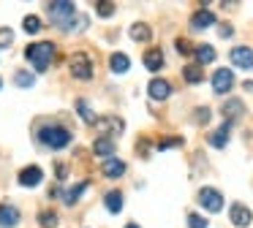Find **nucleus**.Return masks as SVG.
Wrapping results in <instances>:
<instances>
[{
  "label": "nucleus",
  "instance_id": "f257e3e1",
  "mask_svg": "<svg viewBox=\"0 0 253 228\" xmlns=\"http://www.w3.org/2000/svg\"><path fill=\"white\" fill-rule=\"evenodd\" d=\"M25 57L33 63V68L39 71V74H44L46 68H49L52 57H55V43L52 41H41V43H30L28 49H25Z\"/></svg>",
  "mask_w": 253,
  "mask_h": 228
},
{
  "label": "nucleus",
  "instance_id": "f03ea898",
  "mask_svg": "<svg viewBox=\"0 0 253 228\" xmlns=\"http://www.w3.org/2000/svg\"><path fill=\"white\" fill-rule=\"evenodd\" d=\"M39 141L49 150H63V147L71 144V130L63 128V125H44L39 130Z\"/></svg>",
  "mask_w": 253,
  "mask_h": 228
},
{
  "label": "nucleus",
  "instance_id": "7ed1b4c3",
  "mask_svg": "<svg viewBox=\"0 0 253 228\" xmlns=\"http://www.w3.org/2000/svg\"><path fill=\"white\" fill-rule=\"evenodd\" d=\"M46 14H49V22L55 27L68 30L71 19L77 16V5H74V3H49V5H46Z\"/></svg>",
  "mask_w": 253,
  "mask_h": 228
},
{
  "label": "nucleus",
  "instance_id": "20e7f679",
  "mask_svg": "<svg viewBox=\"0 0 253 228\" xmlns=\"http://www.w3.org/2000/svg\"><path fill=\"white\" fill-rule=\"evenodd\" d=\"M68 68H71L74 79H79V81H90V79H93V60H90L84 52H74Z\"/></svg>",
  "mask_w": 253,
  "mask_h": 228
},
{
  "label": "nucleus",
  "instance_id": "39448f33",
  "mask_svg": "<svg viewBox=\"0 0 253 228\" xmlns=\"http://www.w3.org/2000/svg\"><path fill=\"white\" fill-rule=\"evenodd\" d=\"M199 204H202L207 212H220L223 209V195H220V190H215V188H202L199 190Z\"/></svg>",
  "mask_w": 253,
  "mask_h": 228
},
{
  "label": "nucleus",
  "instance_id": "423d86ee",
  "mask_svg": "<svg viewBox=\"0 0 253 228\" xmlns=\"http://www.w3.org/2000/svg\"><path fill=\"white\" fill-rule=\"evenodd\" d=\"M234 87V74H231L229 68H218L212 74V90L215 95H226V92Z\"/></svg>",
  "mask_w": 253,
  "mask_h": 228
},
{
  "label": "nucleus",
  "instance_id": "0eeeda50",
  "mask_svg": "<svg viewBox=\"0 0 253 228\" xmlns=\"http://www.w3.org/2000/svg\"><path fill=\"white\" fill-rule=\"evenodd\" d=\"M19 185L22 188H36V185H41L44 182V171H41V166H28V168H22L19 171Z\"/></svg>",
  "mask_w": 253,
  "mask_h": 228
},
{
  "label": "nucleus",
  "instance_id": "6e6552de",
  "mask_svg": "<svg viewBox=\"0 0 253 228\" xmlns=\"http://www.w3.org/2000/svg\"><path fill=\"white\" fill-rule=\"evenodd\" d=\"M147 92H150L153 101H166V98L171 95V84L166 79H153V81H150V87H147Z\"/></svg>",
  "mask_w": 253,
  "mask_h": 228
},
{
  "label": "nucleus",
  "instance_id": "1a4fd4ad",
  "mask_svg": "<svg viewBox=\"0 0 253 228\" xmlns=\"http://www.w3.org/2000/svg\"><path fill=\"white\" fill-rule=\"evenodd\" d=\"M229 217H231V223H234L237 228H248V226H251V220H253L251 209H248V206H242V204H234V206H231Z\"/></svg>",
  "mask_w": 253,
  "mask_h": 228
},
{
  "label": "nucleus",
  "instance_id": "9d476101",
  "mask_svg": "<svg viewBox=\"0 0 253 228\" xmlns=\"http://www.w3.org/2000/svg\"><path fill=\"white\" fill-rule=\"evenodd\" d=\"M19 209L17 206H11V204H0V226L3 228H14V226H19Z\"/></svg>",
  "mask_w": 253,
  "mask_h": 228
},
{
  "label": "nucleus",
  "instance_id": "9b49d317",
  "mask_svg": "<svg viewBox=\"0 0 253 228\" xmlns=\"http://www.w3.org/2000/svg\"><path fill=\"white\" fill-rule=\"evenodd\" d=\"M101 171H104L106 177L117 179V177H123V174H126V160H120V157H106L104 166H101Z\"/></svg>",
  "mask_w": 253,
  "mask_h": 228
},
{
  "label": "nucleus",
  "instance_id": "f8f14e48",
  "mask_svg": "<svg viewBox=\"0 0 253 228\" xmlns=\"http://www.w3.org/2000/svg\"><path fill=\"white\" fill-rule=\"evenodd\" d=\"M231 63H234L237 68H251V65H253V52L248 46L231 49Z\"/></svg>",
  "mask_w": 253,
  "mask_h": 228
},
{
  "label": "nucleus",
  "instance_id": "ddd939ff",
  "mask_svg": "<svg viewBox=\"0 0 253 228\" xmlns=\"http://www.w3.org/2000/svg\"><path fill=\"white\" fill-rule=\"evenodd\" d=\"M109 68H112V74H117V76L128 74V71H131V60H128V54L115 52V54L109 57Z\"/></svg>",
  "mask_w": 253,
  "mask_h": 228
},
{
  "label": "nucleus",
  "instance_id": "4468645a",
  "mask_svg": "<svg viewBox=\"0 0 253 228\" xmlns=\"http://www.w3.org/2000/svg\"><path fill=\"white\" fill-rule=\"evenodd\" d=\"M95 125H98L101 130H106V139H112V136H120V133H123V119H120V117L95 119Z\"/></svg>",
  "mask_w": 253,
  "mask_h": 228
},
{
  "label": "nucleus",
  "instance_id": "2eb2a0df",
  "mask_svg": "<svg viewBox=\"0 0 253 228\" xmlns=\"http://www.w3.org/2000/svg\"><path fill=\"white\" fill-rule=\"evenodd\" d=\"M210 25H215V14H212V11H207V8L196 11V14L191 16V27H193V30H204V27H210Z\"/></svg>",
  "mask_w": 253,
  "mask_h": 228
},
{
  "label": "nucleus",
  "instance_id": "dca6fc26",
  "mask_svg": "<svg viewBox=\"0 0 253 228\" xmlns=\"http://www.w3.org/2000/svg\"><path fill=\"white\" fill-rule=\"evenodd\" d=\"M229 130H231V122H223L218 130H212V133H210V147H215V150L226 147V141H229Z\"/></svg>",
  "mask_w": 253,
  "mask_h": 228
},
{
  "label": "nucleus",
  "instance_id": "f3484780",
  "mask_svg": "<svg viewBox=\"0 0 253 228\" xmlns=\"http://www.w3.org/2000/svg\"><path fill=\"white\" fill-rule=\"evenodd\" d=\"M245 112V106H242V101H237V98H231V101H226L223 103V117H226V122H234L240 114Z\"/></svg>",
  "mask_w": 253,
  "mask_h": 228
},
{
  "label": "nucleus",
  "instance_id": "a211bd4d",
  "mask_svg": "<svg viewBox=\"0 0 253 228\" xmlns=\"http://www.w3.org/2000/svg\"><path fill=\"white\" fill-rule=\"evenodd\" d=\"M144 68L147 71H161L164 68V54H161V49H150V52H144Z\"/></svg>",
  "mask_w": 253,
  "mask_h": 228
},
{
  "label": "nucleus",
  "instance_id": "6ab92c4d",
  "mask_svg": "<svg viewBox=\"0 0 253 228\" xmlns=\"http://www.w3.org/2000/svg\"><path fill=\"white\" fill-rule=\"evenodd\" d=\"M93 152H95V155H101V157H112V152H115V141L106 139V136H101V139H95Z\"/></svg>",
  "mask_w": 253,
  "mask_h": 228
},
{
  "label": "nucleus",
  "instance_id": "aec40b11",
  "mask_svg": "<svg viewBox=\"0 0 253 228\" xmlns=\"http://www.w3.org/2000/svg\"><path fill=\"white\" fill-rule=\"evenodd\" d=\"M104 204H106V209H109L112 215H117V212L123 209V193L120 190H109L106 198H104Z\"/></svg>",
  "mask_w": 253,
  "mask_h": 228
},
{
  "label": "nucleus",
  "instance_id": "412c9836",
  "mask_svg": "<svg viewBox=\"0 0 253 228\" xmlns=\"http://www.w3.org/2000/svg\"><path fill=\"white\" fill-rule=\"evenodd\" d=\"M131 38L133 41H150L153 38V30H150V25H144V22H136V25H131Z\"/></svg>",
  "mask_w": 253,
  "mask_h": 228
},
{
  "label": "nucleus",
  "instance_id": "4be33fe9",
  "mask_svg": "<svg viewBox=\"0 0 253 228\" xmlns=\"http://www.w3.org/2000/svg\"><path fill=\"white\" fill-rule=\"evenodd\" d=\"M87 188H90V182L84 179V182H79V185H77V188L66 190V193H63V204H68V206H71V204H77V198H79V195H82Z\"/></svg>",
  "mask_w": 253,
  "mask_h": 228
},
{
  "label": "nucleus",
  "instance_id": "5701e85b",
  "mask_svg": "<svg viewBox=\"0 0 253 228\" xmlns=\"http://www.w3.org/2000/svg\"><path fill=\"white\" fill-rule=\"evenodd\" d=\"M182 76H185V81H188V84H199V81L204 79L202 65H185V68H182Z\"/></svg>",
  "mask_w": 253,
  "mask_h": 228
},
{
  "label": "nucleus",
  "instance_id": "b1692460",
  "mask_svg": "<svg viewBox=\"0 0 253 228\" xmlns=\"http://www.w3.org/2000/svg\"><path fill=\"white\" fill-rule=\"evenodd\" d=\"M77 112H79V117L84 119V122L87 125H95V114H93V106H90L87 101H82V98H79L77 101Z\"/></svg>",
  "mask_w": 253,
  "mask_h": 228
},
{
  "label": "nucleus",
  "instance_id": "393cba45",
  "mask_svg": "<svg viewBox=\"0 0 253 228\" xmlns=\"http://www.w3.org/2000/svg\"><path fill=\"white\" fill-rule=\"evenodd\" d=\"M196 60H199V65L212 63V60H215V49L210 46V43H202V46L196 49Z\"/></svg>",
  "mask_w": 253,
  "mask_h": 228
},
{
  "label": "nucleus",
  "instance_id": "a878e982",
  "mask_svg": "<svg viewBox=\"0 0 253 228\" xmlns=\"http://www.w3.org/2000/svg\"><path fill=\"white\" fill-rule=\"evenodd\" d=\"M22 27H25V33L36 36V33L41 30V19H39L36 14H28V16H25V22H22Z\"/></svg>",
  "mask_w": 253,
  "mask_h": 228
},
{
  "label": "nucleus",
  "instance_id": "bb28decb",
  "mask_svg": "<svg viewBox=\"0 0 253 228\" xmlns=\"http://www.w3.org/2000/svg\"><path fill=\"white\" fill-rule=\"evenodd\" d=\"M14 81H17V87H33L36 84V74H30V71H17Z\"/></svg>",
  "mask_w": 253,
  "mask_h": 228
},
{
  "label": "nucleus",
  "instance_id": "cd10ccee",
  "mask_svg": "<svg viewBox=\"0 0 253 228\" xmlns=\"http://www.w3.org/2000/svg\"><path fill=\"white\" fill-rule=\"evenodd\" d=\"M39 226L57 228V215H55V212H39Z\"/></svg>",
  "mask_w": 253,
  "mask_h": 228
},
{
  "label": "nucleus",
  "instance_id": "c85d7f7f",
  "mask_svg": "<svg viewBox=\"0 0 253 228\" xmlns=\"http://www.w3.org/2000/svg\"><path fill=\"white\" fill-rule=\"evenodd\" d=\"M87 16H82V14H77V16H74V19H71V25H68V30H84V27H87Z\"/></svg>",
  "mask_w": 253,
  "mask_h": 228
},
{
  "label": "nucleus",
  "instance_id": "c756f323",
  "mask_svg": "<svg viewBox=\"0 0 253 228\" xmlns=\"http://www.w3.org/2000/svg\"><path fill=\"white\" fill-rule=\"evenodd\" d=\"M188 226L191 228H207V220H204L202 215H193L191 212V215H188Z\"/></svg>",
  "mask_w": 253,
  "mask_h": 228
},
{
  "label": "nucleus",
  "instance_id": "7c9ffc66",
  "mask_svg": "<svg viewBox=\"0 0 253 228\" xmlns=\"http://www.w3.org/2000/svg\"><path fill=\"white\" fill-rule=\"evenodd\" d=\"M193 117H196L199 125H207V122H210V109H207V106L196 109V114H193Z\"/></svg>",
  "mask_w": 253,
  "mask_h": 228
},
{
  "label": "nucleus",
  "instance_id": "2f4dec72",
  "mask_svg": "<svg viewBox=\"0 0 253 228\" xmlns=\"http://www.w3.org/2000/svg\"><path fill=\"white\" fill-rule=\"evenodd\" d=\"M11 41H14V33L8 27H0V46H8Z\"/></svg>",
  "mask_w": 253,
  "mask_h": 228
},
{
  "label": "nucleus",
  "instance_id": "473e14b6",
  "mask_svg": "<svg viewBox=\"0 0 253 228\" xmlns=\"http://www.w3.org/2000/svg\"><path fill=\"white\" fill-rule=\"evenodd\" d=\"M169 147H182V139H177V136H169L166 141H161L158 150H169Z\"/></svg>",
  "mask_w": 253,
  "mask_h": 228
},
{
  "label": "nucleus",
  "instance_id": "72a5a7b5",
  "mask_svg": "<svg viewBox=\"0 0 253 228\" xmlns=\"http://www.w3.org/2000/svg\"><path fill=\"white\" fill-rule=\"evenodd\" d=\"M95 8H98V16H112L115 14V3H98Z\"/></svg>",
  "mask_w": 253,
  "mask_h": 228
},
{
  "label": "nucleus",
  "instance_id": "f704fd0d",
  "mask_svg": "<svg viewBox=\"0 0 253 228\" xmlns=\"http://www.w3.org/2000/svg\"><path fill=\"white\" fill-rule=\"evenodd\" d=\"M177 52H180V54H191V52H193V46L185 41V38H177Z\"/></svg>",
  "mask_w": 253,
  "mask_h": 228
},
{
  "label": "nucleus",
  "instance_id": "c9c22d12",
  "mask_svg": "<svg viewBox=\"0 0 253 228\" xmlns=\"http://www.w3.org/2000/svg\"><path fill=\"white\" fill-rule=\"evenodd\" d=\"M55 174H57V179L63 182V179L68 177V166H63V163H57V166H55Z\"/></svg>",
  "mask_w": 253,
  "mask_h": 228
},
{
  "label": "nucleus",
  "instance_id": "e433bc0d",
  "mask_svg": "<svg viewBox=\"0 0 253 228\" xmlns=\"http://www.w3.org/2000/svg\"><path fill=\"white\" fill-rule=\"evenodd\" d=\"M220 38H231V33H234V30H231V25H220Z\"/></svg>",
  "mask_w": 253,
  "mask_h": 228
},
{
  "label": "nucleus",
  "instance_id": "4c0bfd02",
  "mask_svg": "<svg viewBox=\"0 0 253 228\" xmlns=\"http://www.w3.org/2000/svg\"><path fill=\"white\" fill-rule=\"evenodd\" d=\"M126 228H139V226H136V223H128V226H126Z\"/></svg>",
  "mask_w": 253,
  "mask_h": 228
},
{
  "label": "nucleus",
  "instance_id": "58836bf2",
  "mask_svg": "<svg viewBox=\"0 0 253 228\" xmlns=\"http://www.w3.org/2000/svg\"><path fill=\"white\" fill-rule=\"evenodd\" d=\"M0 87H3V81H0Z\"/></svg>",
  "mask_w": 253,
  "mask_h": 228
}]
</instances>
